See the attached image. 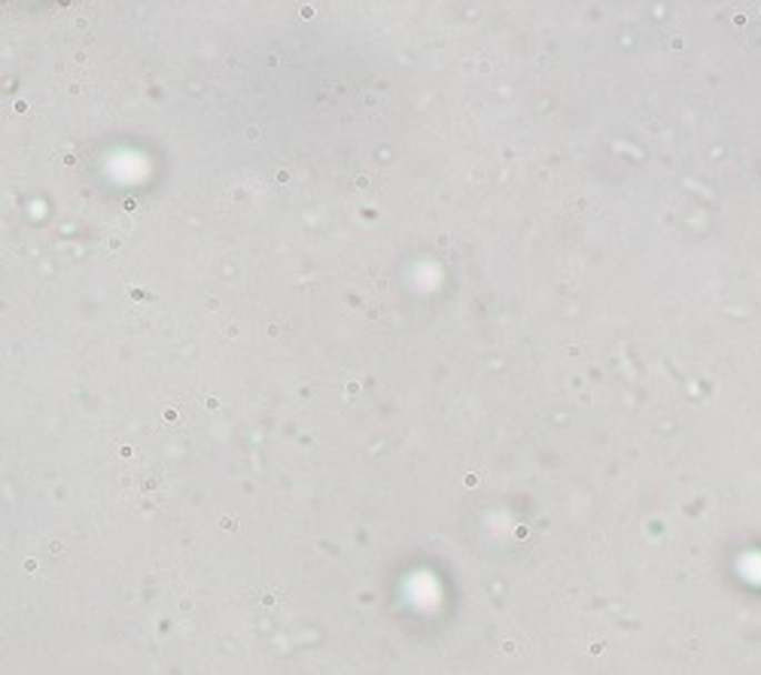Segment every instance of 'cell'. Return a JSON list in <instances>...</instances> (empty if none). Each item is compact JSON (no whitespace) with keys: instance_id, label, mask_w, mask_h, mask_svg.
<instances>
[{"instance_id":"cell-1","label":"cell","mask_w":761,"mask_h":675,"mask_svg":"<svg viewBox=\"0 0 761 675\" xmlns=\"http://www.w3.org/2000/svg\"><path fill=\"white\" fill-rule=\"evenodd\" d=\"M740 572H743V578L752 584H761V551H750V554H743L740 557Z\"/></svg>"}]
</instances>
